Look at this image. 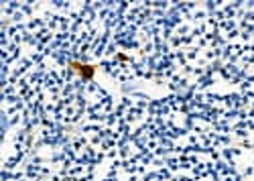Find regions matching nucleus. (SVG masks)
Listing matches in <instances>:
<instances>
[{
  "mask_svg": "<svg viewBox=\"0 0 254 181\" xmlns=\"http://www.w3.org/2000/svg\"><path fill=\"white\" fill-rule=\"evenodd\" d=\"M69 65H71L73 69H77V71H79L84 77H88V80H90V77L94 75V71H96V67H92V65H81V63H75V61H71Z\"/></svg>",
  "mask_w": 254,
  "mask_h": 181,
  "instance_id": "1",
  "label": "nucleus"
}]
</instances>
